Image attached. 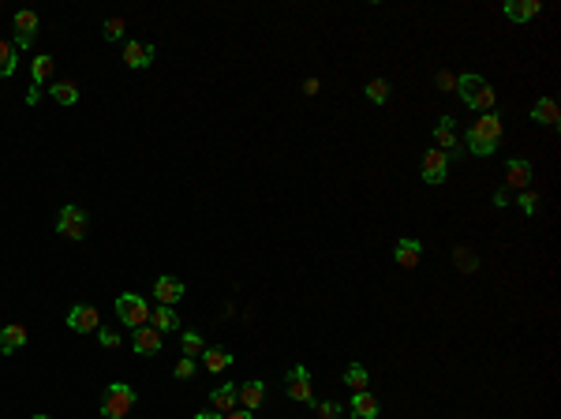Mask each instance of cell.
I'll use <instances>...</instances> for the list:
<instances>
[{"label": "cell", "instance_id": "cell-3", "mask_svg": "<svg viewBox=\"0 0 561 419\" xmlns=\"http://www.w3.org/2000/svg\"><path fill=\"white\" fill-rule=\"evenodd\" d=\"M116 314H120V322L127 326V330H142V326H150V304L139 292H124L120 299H116Z\"/></svg>", "mask_w": 561, "mask_h": 419}, {"label": "cell", "instance_id": "cell-10", "mask_svg": "<svg viewBox=\"0 0 561 419\" xmlns=\"http://www.w3.org/2000/svg\"><path fill=\"white\" fill-rule=\"evenodd\" d=\"M154 52H158V49H154L150 42H127L124 45V64H127V68H135V71L139 68H150Z\"/></svg>", "mask_w": 561, "mask_h": 419}, {"label": "cell", "instance_id": "cell-5", "mask_svg": "<svg viewBox=\"0 0 561 419\" xmlns=\"http://www.w3.org/2000/svg\"><path fill=\"white\" fill-rule=\"evenodd\" d=\"M468 135L479 139V142H490V147H498V139H502V116L498 113H479V120L468 127Z\"/></svg>", "mask_w": 561, "mask_h": 419}, {"label": "cell", "instance_id": "cell-34", "mask_svg": "<svg viewBox=\"0 0 561 419\" xmlns=\"http://www.w3.org/2000/svg\"><path fill=\"white\" fill-rule=\"evenodd\" d=\"M195 371H199V360H187V356L173 367V374H176V378H191Z\"/></svg>", "mask_w": 561, "mask_h": 419}, {"label": "cell", "instance_id": "cell-15", "mask_svg": "<svg viewBox=\"0 0 561 419\" xmlns=\"http://www.w3.org/2000/svg\"><path fill=\"white\" fill-rule=\"evenodd\" d=\"M161 337L165 333H158L154 326H142V330H135V352H139V356H158V352H161Z\"/></svg>", "mask_w": 561, "mask_h": 419}, {"label": "cell", "instance_id": "cell-9", "mask_svg": "<svg viewBox=\"0 0 561 419\" xmlns=\"http://www.w3.org/2000/svg\"><path fill=\"white\" fill-rule=\"evenodd\" d=\"M16 49H30V42L37 38V16L34 11H16Z\"/></svg>", "mask_w": 561, "mask_h": 419}, {"label": "cell", "instance_id": "cell-39", "mask_svg": "<svg viewBox=\"0 0 561 419\" xmlns=\"http://www.w3.org/2000/svg\"><path fill=\"white\" fill-rule=\"evenodd\" d=\"M37 101H42V86H30L27 90V105H37Z\"/></svg>", "mask_w": 561, "mask_h": 419}, {"label": "cell", "instance_id": "cell-2", "mask_svg": "<svg viewBox=\"0 0 561 419\" xmlns=\"http://www.w3.org/2000/svg\"><path fill=\"white\" fill-rule=\"evenodd\" d=\"M135 408V389L124 382H112L101 397V415L105 419H127V412Z\"/></svg>", "mask_w": 561, "mask_h": 419}, {"label": "cell", "instance_id": "cell-20", "mask_svg": "<svg viewBox=\"0 0 561 419\" xmlns=\"http://www.w3.org/2000/svg\"><path fill=\"white\" fill-rule=\"evenodd\" d=\"M150 326H154L158 333H168V330H180V318H176L173 307H161V304H158V307L150 311Z\"/></svg>", "mask_w": 561, "mask_h": 419}, {"label": "cell", "instance_id": "cell-42", "mask_svg": "<svg viewBox=\"0 0 561 419\" xmlns=\"http://www.w3.org/2000/svg\"><path fill=\"white\" fill-rule=\"evenodd\" d=\"M34 419H53V415H34Z\"/></svg>", "mask_w": 561, "mask_h": 419}, {"label": "cell", "instance_id": "cell-11", "mask_svg": "<svg viewBox=\"0 0 561 419\" xmlns=\"http://www.w3.org/2000/svg\"><path fill=\"white\" fill-rule=\"evenodd\" d=\"M184 281H176V277H158V285H154V299H158L161 307H173L176 299H184Z\"/></svg>", "mask_w": 561, "mask_h": 419}, {"label": "cell", "instance_id": "cell-29", "mask_svg": "<svg viewBox=\"0 0 561 419\" xmlns=\"http://www.w3.org/2000/svg\"><path fill=\"white\" fill-rule=\"evenodd\" d=\"M289 397L299 404H315V389H311V382H289Z\"/></svg>", "mask_w": 561, "mask_h": 419}, {"label": "cell", "instance_id": "cell-8", "mask_svg": "<svg viewBox=\"0 0 561 419\" xmlns=\"http://www.w3.org/2000/svg\"><path fill=\"white\" fill-rule=\"evenodd\" d=\"M528 183H531V161H524V157H513V161H505V188L528 191Z\"/></svg>", "mask_w": 561, "mask_h": 419}, {"label": "cell", "instance_id": "cell-16", "mask_svg": "<svg viewBox=\"0 0 561 419\" xmlns=\"http://www.w3.org/2000/svg\"><path fill=\"white\" fill-rule=\"evenodd\" d=\"M420 255H423L420 240H397V247H393L397 266H404V270H415V266H420Z\"/></svg>", "mask_w": 561, "mask_h": 419}, {"label": "cell", "instance_id": "cell-14", "mask_svg": "<svg viewBox=\"0 0 561 419\" xmlns=\"http://www.w3.org/2000/svg\"><path fill=\"white\" fill-rule=\"evenodd\" d=\"M502 11H505V19H513V23H528L543 11V4L539 0H505Z\"/></svg>", "mask_w": 561, "mask_h": 419}, {"label": "cell", "instance_id": "cell-41", "mask_svg": "<svg viewBox=\"0 0 561 419\" xmlns=\"http://www.w3.org/2000/svg\"><path fill=\"white\" fill-rule=\"evenodd\" d=\"M195 419H221V415H217V412H199Z\"/></svg>", "mask_w": 561, "mask_h": 419}, {"label": "cell", "instance_id": "cell-27", "mask_svg": "<svg viewBox=\"0 0 561 419\" xmlns=\"http://www.w3.org/2000/svg\"><path fill=\"white\" fill-rule=\"evenodd\" d=\"M202 352H206V340L195 333V330H187V333H184V356H187V360H199Z\"/></svg>", "mask_w": 561, "mask_h": 419}, {"label": "cell", "instance_id": "cell-32", "mask_svg": "<svg viewBox=\"0 0 561 419\" xmlns=\"http://www.w3.org/2000/svg\"><path fill=\"white\" fill-rule=\"evenodd\" d=\"M520 210H524V214H539V195H535L531 188L520 191Z\"/></svg>", "mask_w": 561, "mask_h": 419}, {"label": "cell", "instance_id": "cell-4", "mask_svg": "<svg viewBox=\"0 0 561 419\" xmlns=\"http://www.w3.org/2000/svg\"><path fill=\"white\" fill-rule=\"evenodd\" d=\"M86 229H90L86 210H79V206H64V210H60V217H57V232L64 236V240H83Z\"/></svg>", "mask_w": 561, "mask_h": 419}, {"label": "cell", "instance_id": "cell-23", "mask_svg": "<svg viewBox=\"0 0 561 419\" xmlns=\"http://www.w3.org/2000/svg\"><path fill=\"white\" fill-rule=\"evenodd\" d=\"M434 142H438V150H456V135H453V116H441L438 120V127H434Z\"/></svg>", "mask_w": 561, "mask_h": 419}, {"label": "cell", "instance_id": "cell-38", "mask_svg": "<svg viewBox=\"0 0 561 419\" xmlns=\"http://www.w3.org/2000/svg\"><path fill=\"white\" fill-rule=\"evenodd\" d=\"M221 419H255V412H247V408H232L229 415H221Z\"/></svg>", "mask_w": 561, "mask_h": 419}, {"label": "cell", "instance_id": "cell-7", "mask_svg": "<svg viewBox=\"0 0 561 419\" xmlns=\"http://www.w3.org/2000/svg\"><path fill=\"white\" fill-rule=\"evenodd\" d=\"M68 330H75V333L101 330V314H98V307H90V304L71 307V311H68Z\"/></svg>", "mask_w": 561, "mask_h": 419}, {"label": "cell", "instance_id": "cell-25", "mask_svg": "<svg viewBox=\"0 0 561 419\" xmlns=\"http://www.w3.org/2000/svg\"><path fill=\"white\" fill-rule=\"evenodd\" d=\"M16 52H19L16 45L0 38V79H8L11 71H16V64H19V57H16Z\"/></svg>", "mask_w": 561, "mask_h": 419}, {"label": "cell", "instance_id": "cell-18", "mask_svg": "<svg viewBox=\"0 0 561 419\" xmlns=\"http://www.w3.org/2000/svg\"><path fill=\"white\" fill-rule=\"evenodd\" d=\"M557 116H561V113H557V101H554V98H539V101L531 105V120H535V124L557 127Z\"/></svg>", "mask_w": 561, "mask_h": 419}, {"label": "cell", "instance_id": "cell-36", "mask_svg": "<svg viewBox=\"0 0 561 419\" xmlns=\"http://www.w3.org/2000/svg\"><path fill=\"white\" fill-rule=\"evenodd\" d=\"M289 382H311V371H307L303 363H296L292 371H289Z\"/></svg>", "mask_w": 561, "mask_h": 419}, {"label": "cell", "instance_id": "cell-6", "mask_svg": "<svg viewBox=\"0 0 561 419\" xmlns=\"http://www.w3.org/2000/svg\"><path fill=\"white\" fill-rule=\"evenodd\" d=\"M446 176H449V154L446 150H427L423 154V180L427 183H446Z\"/></svg>", "mask_w": 561, "mask_h": 419}, {"label": "cell", "instance_id": "cell-40", "mask_svg": "<svg viewBox=\"0 0 561 419\" xmlns=\"http://www.w3.org/2000/svg\"><path fill=\"white\" fill-rule=\"evenodd\" d=\"M303 94H318V79H307V83H303Z\"/></svg>", "mask_w": 561, "mask_h": 419}, {"label": "cell", "instance_id": "cell-30", "mask_svg": "<svg viewBox=\"0 0 561 419\" xmlns=\"http://www.w3.org/2000/svg\"><path fill=\"white\" fill-rule=\"evenodd\" d=\"M315 412H318V419H341V404L337 401H318Z\"/></svg>", "mask_w": 561, "mask_h": 419}, {"label": "cell", "instance_id": "cell-13", "mask_svg": "<svg viewBox=\"0 0 561 419\" xmlns=\"http://www.w3.org/2000/svg\"><path fill=\"white\" fill-rule=\"evenodd\" d=\"M236 401H240V408H247V412H255L258 404L266 401V386L258 382V378H251V382H243V386H236Z\"/></svg>", "mask_w": 561, "mask_h": 419}, {"label": "cell", "instance_id": "cell-28", "mask_svg": "<svg viewBox=\"0 0 561 419\" xmlns=\"http://www.w3.org/2000/svg\"><path fill=\"white\" fill-rule=\"evenodd\" d=\"M367 98L374 105H386L389 101V83H386V79H371V83H367Z\"/></svg>", "mask_w": 561, "mask_h": 419}, {"label": "cell", "instance_id": "cell-26", "mask_svg": "<svg viewBox=\"0 0 561 419\" xmlns=\"http://www.w3.org/2000/svg\"><path fill=\"white\" fill-rule=\"evenodd\" d=\"M367 382H371V374L363 371L359 363H352L348 371H345V386L352 389V393H359V389H367Z\"/></svg>", "mask_w": 561, "mask_h": 419}, {"label": "cell", "instance_id": "cell-12", "mask_svg": "<svg viewBox=\"0 0 561 419\" xmlns=\"http://www.w3.org/2000/svg\"><path fill=\"white\" fill-rule=\"evenodd\" d=\"M352 419H378V397L371 389H359V393H352Z\"/></svg>", "mask_w": 561, "mask_h": 419}, {"label": "cell", "instance_id": "cell-1", "mask_svg": "<svg viewBox=\"0 0 561 419\" xmlns=\"http://www.w3.org/2000/svg\"><path fill=\"white\" fill-rule=\"evenodd\" d=\"M456 94H461V101L472 113H494V90H490L487 79L475 75V71H468V75L456 79Z\"/></svg>", "mask_w": 561, "mask_h": 419}, {"label": "cell", "instance_id": "cell-24", "mask_svg": "<svg viewBox=\"0 0 561 419\" xmlns=\"http://www.w3.org/2000/svg\"><path fill=\"white\" fill-rule=\"evenodd\" d=\"M53 57L49 52H42V57H34L30 60V75H34V86H42V83H49V75H53Z\"/></svg>", "mask_w": 561, "mask_h": 419}, {"label": "cell", "instance_id": "cell-31", "mask_svg": "<svg viewBox=\"0 0 561 419\" xmlns=\"http://www.w3.org/2000/svg\"><path fill=\"white\" fill-rule=\"evenodd\" d=\"M464 142H468V150H472L475 157H490L498 147H490V142H479V139H472V135H464Z\"/></svg>", "mask_w": 561, "mask_h": 419}, {"label": "cell", "instance_id": "cell-37", "mask_svg": "<svg viewBox=\"0 0 561 419\" xmlns=\"http://www.w3.org/2000/svg\"><path fill=\"white\" fill-rule=\"evenodd\" d=\"M438 86H441V90H456V79H453L449 71H441V75H438Z\"/></svg>", "mask_w": 561, "mask_h": 419}, {"label": "cell", "instance_id": "cell-22", "mask_svg": "<svg viewBox=\"0 0 561 419\" xmlns=\"http://www.w3.org/2000/svg\"><path fill=\"white\" fill-rule=\"evenodd\" d=\"M199 360H202L206 371H214V374H217V371H225V367L232 363V352H229V348H206Z\"/></svg>", "mask_w": 561, "mask_h": 419}, {"label": "cell", "instance_id": "cell-35", "mask_svg": "<svg viewBox=\"0 0 561 419\" xmlns=\"http://www.w3.org/2000/svg\"><path fill=\"white\" fill-rule=\"evenodd\" d=\"M98 340H101V348H120V333L116 330H101Z\"/></svg>", "mask_w": 561, "mask_h": 419}, {"label": "cell", "instance_id": "cell-17", "mask_svg": "<svg viewBox=\"0 0 561 419\" xmlns=\"http://www.w3.org/2000/svg\"><path fill=\"white\" fill-rule=\"evenodd\" d=\"M23 345H27V326H19V322H11V326H4L0 330V352H19Z\"/></svg>", "mask_w": 561, "mask_h": 419}, {"label": "cell", "instance_id": "cell-21", "mask_svg": "<svg viewBox=\"0 0 561 419\" xmlns=\"http://www.w3.org/2000/svg\"><path fill=\"white\" fill-rule=\"evenodd\" d=\"M49 94H53L57 105H75L79 101V86H75L71 79H57V83L49 86Z\"/></svg>", "mask_w": 561, "mask_h": 419}, {"label": "cell", "instance_id": "cell-19", "mask_svg": "<svg viewBox=\"0 0 561 419\" xmlns=\"http://www.w3.org/2000/svg\"><path fill=\"white\" fill-rule=\"evenodd\" d=\"M210 404H214V412L217 415H229L232 408H240V401H236V386H221V389H214V397H210Z\"/></svg>", "mask_w": 561, "mask_h": 419}, {"label": "cell", "instance_id": "cell-33", "mask_svg": "<svg viewBox=\"0 0 561 419\" xmlns=\"http://www.w3.org/2000/svg\"><path fill=\"white\" fill-rule=\"evenodd\" d=\"M101 34H105V42H116V38L124 34V19H105V26H101Z\"/></svg>", "mask_w": 561, "mask_h": 419}]
</instances>
